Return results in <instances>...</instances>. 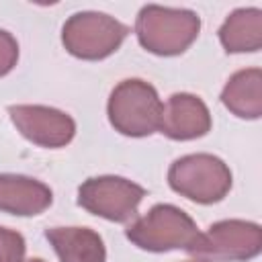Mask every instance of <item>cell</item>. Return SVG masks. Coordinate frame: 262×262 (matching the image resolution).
I'll return each instance as SVG.
<instances>
[{
	"label": "cell",
	"mask_w": 262,
	"mask_h": 262,
	"mask_svg": "<svg viewBox=\"0 0 262 262\" xmlns=\"http://www.w3.org/2000/svg\"><path fill=\"white\" fill-rule=\"evenodd\" d=\"M170 186L201 205L221 201L231 188V172L223 160L211 154H190L178 158L168 170Z\"/></svg>",
	"instance_id": "4"
},
{
	"label": "cell",
	"mask_w": 262,
	"mask_h": 262,
	"mask_svg": "<svg viewBox=\"0 0 262 262\" xmlns=\"http://www.w3.org/2000/svg\"><path fill=\"white\" fill-rule=\"evenodd\" d=\"M262 250V229L258 223L227 219L213 223L201 231L194 246L188 250L207 262H242L258 256Z\"/></svg>",
	"instance_id": "6"
},
{
	"label": "cell",
	"mask_w": 262,
	"mask_h": 262,
	"mask_svg": "<svg viewBox=\"0 0 262 262\" xmlns=\"http://www.w3.org/2000/svg\"><path fill=\"white\" fill-rule=\"evenodd\" d=\"M127 33L123 23L104 12H76L66 20L61 41L80 59H102L119 49Z\"/></svg>",
	"instance_id": "5"
},
{
	"label": "cell",
	"mask_w": 262,
	"mask_h": 262,
	"mask_svg": "<svg viewBox=\"0 0 262 262\" xmlns=\"http://www.w3.org/2000/svg\"><path fill=\"white\" fill-rule=\"evenodd\" d=\"M219 41L229 53L258 51L262 45V10L239 8L231 12L219 29Z\"/></svg>",
	"instance_id": "13"
},
{
	"label": "cell",
	"mask_w": 262,
	"mask_h": 262,
	"mask_svg": "<svg viewBox=\"0 0 262 262\" xmlns=\"http://www.w3.org/2000/svg\"><path fill=\"white\" fill-rule=\"evenodd\" d=\"M45 237L53 246L59 262H104L102 237L88 227H51Z\"/></svg>",
	"instance_id": "11"
},
{
	"label": "cell",
	"mask_w": 262,
	"mask_h": 262,
	"mask_svg": "<svg viewBox=\"0 0 262 262\" xmlns=\"http://www.w3.org/2000/svg\"><path fill=\"white\" fill-rule=\"evenodd\" d=\"M53 201L51 188L35 178L0 174V211L29 217L43 213Z\"/></svg>",
	"instance_id": "10"
},
{
	"label": "cell",
	"mask_w": 262,
	"mask_h": 262,
	"mask_svg": "<svg viewBox=\"0 0 262 262\" xmlns=\"http://www.w3.org/2000/svg\"><path fill=\"white\" fill-rule=\"evenodd\" d=\"M18 59V43L16 39L8 33L0 29V76L8 74Z\"/></svg>",
	"instance_id": "15"
},
{
	"label": "cell",
	"mask_w": 262,
	"mask_h": 262,
	"mask_svg": "<svg viewBox=\"0 0 262 262\" xmlns=\"http://www.w3.org/2000/svg\"><path fill=\"white\" fill-rule=\"evenodd\" d=\"M186 262H207V260H203V258H192V260H186Z\"/></svg>",
	"instance_id": "16"
},
{
	"label": "cell",
	"mask_w": 262,
	"mask_h": 262,
	"mask_svg": "<svg viewBox=\"0 0 262 262\" xmlns=\"http://www.w3.org/2000/svg\"><path fill=\"white\" fill-rule=\"evenodd\" d=\"M221 102L235 117L258 119L262 115V72L258 68L235 72L221 92Z\"/></svg>",
	"instance_id": "12"
},
{
	"label": "cell",
	"mask_w": 262,
	"mask_h": 262,
	"mask_svg": "<svg viewBox=\"0 0 262 262\" xmlns=\"http://www.w3.org/2000/svg\"><path fill=\"white\" fill-rule=\"evenodd\" d=\"M29 262H43L41 258H33V260H29Z\"/></svg>",
	"instance_id": "17"
},
{
	"label": "cell",
	"mask_w": 262,
	"mask_h": 262,
	"mask_svg": "<svg viewBox=\"0 0 262 262\" xmlns=\"http://www.w3.org/2000/svg\"><path fill=\"white\" fill-rule=\"evenodd\" d=\"M14 127L41 147H61L72 141L76 123L63 111L41 104H14L8 108Z\"/></svg>",
	"instance_id": "8"
},
{
	"label": "cell",
	"mask_w": 262,
	"mask_h": 262,
	"mask_svg": "<svg viewBox=\"0 0 262 262\" xmlns=\"http://www.w3.org/2000/svg\"><path fill=\"white\" fill-rule=\"evenodd\" d=\"M25 237L12 229L0 227V262H25Z\"/></svg>",
	"instance_id": "14"
},
{
	"label": "cell",
	"mask_w": 262,
	"mask_h": 262,
	"mask_svg": "<svg viewBox=\"0 0 262 262\" xmlns=\"http://www.w3.org/2000/svg\"><path fill=\"white\" fill-rule=\"evenodd\" d=\"M158 129L170 139H196L211 129V115L199 96L178 92L162 106Z\"/></svg>",
	"instance_id": "9"
},
{
	"label": "cell",
	"mask_w": 262,
	"mask_h": 262,
	"mask_svg": "<svg viewBox=\"0 0 262 262\" xmlns=\"http://www.w3.org/2000/svg\"><path fill=\"white\" fill-rule=\"evenodd\" d=\"M162 100L156 88L143 80H123L115 86L108 98V121L111 125L129 137L151 135L160 127Z\"/></svg>",
	"instance_id": "3"
},
{
	"label": "cell",
	"mask_w": 262,
	"mask_h": 262,
	"mask_svg": "<svg viewBox=\"0 0 262 262\" xmlns=\"http://www.w3.org/2000/svg\"><path fill=\"white\" fill-rule=\"evenodd\" d=\"M201 231L196 223L174 205H156L127 227V237L141 250H190Z\"/></svg>",
	"instance_id": "2"
},
{
	"label": "cell",
	"mask_w": 262,
	"mask_h": 262,
	"mask_svg": "<svg viewBox=\"0 0 262 262\" xmlns=\"http://www.w3.org/2000/svg\"><path fill=\"white\" fill-rule=\"evenodd\" d=\"M143 196L145 190L139 184L121 176L88 178L78 188V203L86 211L117 223L129 221Z\"/></svg>",
	"instance_id": "7"
},
{
	"label": "cell",
	"mask_w": 262,
	"mask_h": 262,
	"mask_svg": "<svg viewBox=\"0 0 262 262\" xmlns=\"http://www.w3.org/2000/svg\"><path fill=\"white\" fill-rule=\"evenodd\" d=\"M201 18L186 8L143 6L135 20L139 43L156 55H178L199 35Z\"/></svg>",
	"instance_id": "1"
}]
</instances>
